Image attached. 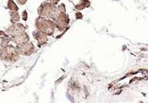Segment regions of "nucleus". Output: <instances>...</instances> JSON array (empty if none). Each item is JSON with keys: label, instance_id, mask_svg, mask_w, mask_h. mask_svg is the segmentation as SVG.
<instances>
[{"label": "nucleus", "instance_id": "1", "mask_svg": "<svg viewBox=\"0 0 148 103\" xmlns=\"http://www.w3.org/2000/svg\"><path fill=\"white\" fill-rule=\"evenodd\" d=\"M35 27L37 30L43 32L48 36H52L56 30V25L54 21L49 18H43L39 16L36 18L35 21Z\"/></svg>", "mask_w": 148, "mask_h": 103}, {"label": "nucleus", "instance_id": "2", "mask_svg": "<svg viewBox=\"0 0 148 103\" xmlns=\"http://www.w3.org/2000/svg\"><path fill=\"white\" fill-rule=\"evenodd\" d=\"M58 13H59V11L57 9V6L49 1H45V2H42L38 9L39 16L49 18L52 20L55 19Z\"/></svg>", "mask_w": 148, "mask_h": 103}, {"label": "nucleus", "instance_id": "3", "mask_svg": "<svg viewBox=\"0 0 148 103\" xmlns=\"http://www.w3.org/2000/svg\"><path fill=\"white\" fill-rule=\"evenodd\" d=\"M19 59V54L16 46L7 45L0 48V60L7 62H15Z\"/></svg>", "mask_w": 148, "mask_h": 103}, {"label": "nucleus", "instance_id": "4", "mask_svg": "<svg viewBox=\"0 0 148 103\" xmlns=\"http://www.w3.org/2000/svg\"><path fill=\"white\" fill-rule=\"evenodd\" d=\"M53 21L55 23L56 28L60 32H62L64 33L67 29H69L70 19L69 18V16L66 13L59 12L57 16L56 17V18Z\"/></svg>", "mask_w": 148, "mask_h": 103}, {"label": "nucleus", "instance_id": "5", "mask_svg": "<svg viewBox=\"0 0 148 103\" xmlns=\"http://www.w3.org/2000/svg\"><path fill=\"white\" fill-rule=\"evenodd\" d=\"M16 47L19 55L29 56V55H33L36 53V48L33 45V43L29 41L17 45Z\"/></svg>", "mask_w": 148, "mask_h": 103}, {"label": "nucleus", "instance_id": "6", "mask_svg": "<svg viewBox=\"0 0 148 103\" xmlns=\"http://www.w3.org/2000/svg\"><path fill=\"white\" fill-rule=\"evenodd\" d=\"M26 27L25 25L20 23H12L11 25H9L8 29L5 31V33L9 35L10 36H13L16 35L21 34L25 32Z\"/></svg>", "mask_w": 148, "mask_h": 103}, {"label": "nucleus", "instance_id": "7", "mask_svg": "<svg viewBox=\"0 0 148 103\" xmlns=\"http://www.w3.org/2000/svg\"><path fill=\"white\" fill-rule=\"evenodd\" d=\"M32 36L37 41V46L40 48L41 46L46 45L48 42V37L45 33L40 32L39 30H35L32 32Z\"/></svg>", "mask_w": 148, "mask_h": 103}, {"label": "nucleus", "instance_id": "8", "mask_svg": "<svg viewBox=\"0 0 148 103\" xmlns=\"http://www.w3.org/2000/svg\"><path fill=\"white\" fill-rule=\"evenodd\" d=\"M11 39L12 42L16 44V46H17V45H19V44L24 43V42H26L29 41V35H28L25 32H23V33H21V34L11 36Z\"/></svg>", "mask_w": 148, "mask_h": 103}, {"label": "nucleus", "instance_id": "9", "mask_svg": "<svg viewBox=\"0 0 148 103\" xmlns=\"http://www.w3.org/2000/svg\"><path fill=\"white\" fill-rule=\"evenodd\" d=\"M90 5H91V3H90L89 0H79V3H77L74 6V8L76 10L80 11V10H83V9H86V8H89Z\"/></svg>", "mask_w": 148, "mask_h": 103}, {"label": "nucleus", "instance_id": "10", "mask_svg": "<svg viewBox=\"0 0 148 103\" xmlns=\"http://www.w3.org/2000/svg\"><path fill=\"white\" fill-rule=\"evenodd\" d=\"M9 15H10V22L12 23H18L20 20V16L18 11H10Z\"/></svg>", "mask_w": 148, "mask_h": 103}, {"label": "nucleus", "instance_id": "11", "mask_svg": "<svg viewBox=\"0 0 148 103\" xmlns=\"http://www.w3.org/2000/svg\"><path fill=\"white\" fill-rule=\"evenodd\" d=\"M7 9L10 11H18V5L15 3L13 0H8L7 2Z\"/></svg>", "mask_w": 148, "mask_h": 103}, {"label": "nucleus", "instance_id": "12", "mask_svg": "<svg viewBox=\"0 0 148 103\" xmlns=\"http://www.w3.org/2000/svg\"><path fill=\"white\" fill-rule=\"evenodd\" d=\"M1 39H2V41H1V47H3V46H7V45H9V42H12L11 36L9 35H6L5 36H4Z\"/></svg>", "mask_w": 148, "mask_h": 103}, {"label": "nucleus", "instance_id": "13", "mask_svg": "<svg viewBox=\"0 0 148 103\" xmlns=\"http://www.w3.org/2000/svg\"><path fill=\"white\" fill-rule=\"evenodd\" d=\"M57 9L59 12H62V13H66V5L64 3H61L57 6Z\"/></svg>", "mask_w": 148, "mask_h": 103}, {"label": "nucleus", "instance_id": "14", "mask_svg": "<svg viewBox=\"0 0 148 103\" xmlns=\"http://www.w3.org/2000/svg\"><path fill=\"white\" fill-rule=\"evenodd\" d=\"M22 18H23V21H27L28 18V13L26 10H24L22 13Z\"/></svg>", "mask_w": 148, "mask_h": 103}, {"label": "nucleus", "instance_id": "15", "mask_svg": "<svg viewBox=\"0 0 148 103\" xmlns=\"http://www.w3.org/2000/svg\"><path fill=\"white\" fill-rule=\"evenodd\" d=\"M76 19H82L83 18V14L81 13L80 11L76 12Z\"/></svg>", "mask_w": 148, "mask_h": 103}, {"label": "nucleus", "instance_id": "16", "mask_svg": "<svg viewBox=\"0 0 148 103\" xmlns=\"http://www.w3.org/2000/svg\"><path fill=\"white\" fill-rule=\"evenodd\" d=\"M27 2V0H16V2L17 4L20 5H23L25 4Z\"/></svg>", "mask_w": 148, "mask_h": 103}, {"label": "nucleus", "instance_id": "17", "mask_svg": "<svg viewBox=\"0 0 148 103\" xmlns=\"http://www.w3.org/2000/svg\"><path fill=\"white\" fill-rule=\"evenodd\" d=\"M48 1L49 2H50L51 3H53V4L56 5L60 2V0H48Z\"/></svg>", "mask_w": 148, "mask_h": 103}, {"label": "nucleus", "instance_id": "18", "mask_svg": "<svg viewBox=\"0 0 148 103\" xmlns=\"http://www.w3.org/2000/svg\"><path fill=\"white\" fill-rule=\"evenodd\" d=\"M6 33H5V32H4V31H2V30H0V39H2V38H3L4 36H5L6 35Z\"/></svg>", "mask_w": 148, "mask_h": 103}, {"label": "nucleus", "instance_id": "19", "mask_svg": "<svg viewBox=\"0 0 148 103\" xmlns=\"http://www.w3.org/2000/svg\"></svg>", "mask_w": 148, "mask_h": 103}]
</instances>
